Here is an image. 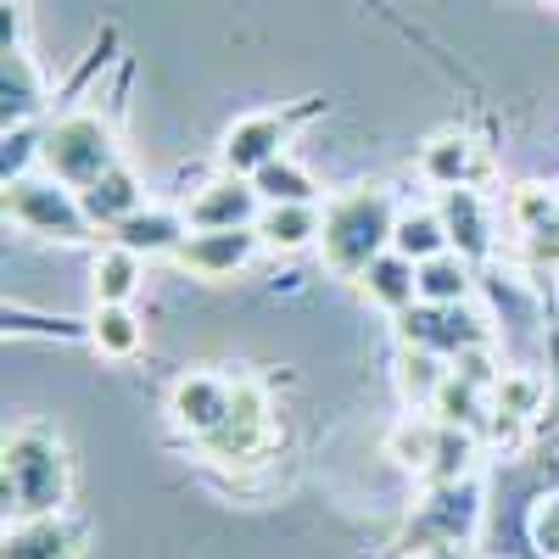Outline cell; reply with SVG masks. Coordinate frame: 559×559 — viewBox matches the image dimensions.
Segmentation results:
<instances>
[{"label":"cell","instance_id":"1","mask_svg":"<svg viewBox=\"0 0 559 559\" xmlns=\"http://www.w3.org/2000/svg\"><path fill=\"white\" fill-rule=\"evenodd\" d=\"M392 229H397V207L381 185H358L324 202V236L319 252L336 274L358 280L381 252H392Z\"/></svg>","mask_w":559,"mask_h":559},{"label":"cell","instance_id":"2","mask_svg":"<svg viewBox=\"0 0 559 559\" xmlns=\"http://www.w3.org/2000/svg\"><path fill=\"white\" fill-rule=\"evenodd\" d=\"M0 498H7V515H17V521L62 515L68 459H62V442L45 426H23L17 437H7V459H0Z\"/></svg>","mask_w":559,"mask_h":559},{"label":"cell","instance_id":"3","mask_svg":"<svg viewBox=\"0 0 559 559\" xmlns=\"http://www.w3.org/2000/svg\"><path fill=\"white\" fill-rule=\"evenodd\" d=\"M39 134H45L39 140V168L51 179H62V185H73V191H90L102 174H112L123 163L112 123L96 118V112H68Z\"/></svg>","mask_w":559,"mask_h":559},{"label":"cell","instance_id":"4","mask_svg":"<svg viewBox=\"0 0 559 559\" xmlns=\"http://www.w3.org/2000/svg\"><path fill=\"white\" fill-rule=\"evenodd\" d=\"M7 218L12 224H23L28 236H39V241H84L90 229V213H84V202H79V191L73 185H62V179H51V174H23V179H12L7 185Z\"/></svg>","mask_w":559,"mask_h":559},{"label":"cell","instance_id":"5","mask_svg":"<svg viewBox=\"0 0 559 559\" xmlns=\"http://www.w3.org/2000/svg\"><path fill=\"white\" fill-rule=\"evenodd\" d=\"M397 336H403V347L459 358V353H471V347H487V319H476L464 302H459V308L419 302V308L397 313Z\"/></svg>","mask_w":559,"mask_h":559},{"label":"cell","instance_id":"6","mask_svg":"<svg viewBox=\"0 0 559 559\" xmlns=\"http://www.w3.org/2000/svg\"><path fill=\"white\" fill-rule=\"evenodd\" d=\"M286 140H292V118L286 112H252V118L224 129L218 163H224V174H247L252 179L263 163L286 157Z\"/></svg>","mask_w":559,"mask_h":559},{"label":"cell","instance_id":"7","mask_svg":"<svg viewBox=\"0 0 559 559\" xmlns=\"http://www.w3.org/2000/svg\"><path fill=\"white\" fill-rule=\"evenodd\" d=\"M263 213V197L258 185L247 174H218L207 179L202 191L191 197V207H185V218H191V229H252Z\"/></svg>","mask_w":559,"mask_h":559},{"label":"cell","instance_id":"8","mask_svg":"<svg viewBox=\"0 0 559 559\" xmlns=\"http://www.w3.org/2000/svg\"><path fill=\"white\" fill-rule=\"evenodd\" d=\"M258 229H191L185 247L174 252L179 269H191L202 280H224V274H241L258 258Z\"/></svg>","mask_w":559,"mask_h":559},{"label":"cell","instance_id":"9","mask_svg":"<svg viewBox=\"0 0 559 559\" xmlns=\"http://www.w3.org/2000/svg\"><path fill=\"white\" fill-rule=\"evenodd\" d=\"M269 437V414H263V392L258 386H236V403H229L224 414V426L213 437H202V448L224 464H236V459H252Z\"/></svg>","mask_w":559,"mask_h":559},{"label":"cell","instance_id":"10","mask_svg":"<svg viewBox=\"0 0 559 559\" xmlns=\"http://www.w3.org/2000/svg\"><path fill=\"white\" fill-rule=\"evenodd\" d=\"M229 403H236V386L218 381V376H185L168 397V414H174V426L179 431H191V437H213L224 426V414Z\"/></svg>","mask_w":559,"mask_h":559},{"label":"cell","instance_id":"11","mask_svg":"<svg viewBox=\"0 0 559 559\" xmlns=\"http://www.w3.org/2000/svg\"><path fill=\"white\" fill-rule=\"evenodd\" d=\"M442 229H448V252H459L464 263H481L492 252V218L487 202L476 197V185H459V191H442Z\"/></svg>","mask_w":559,"mask_h":559},{"label":"cell","instance_id":"12","mask_svg":"<svg viewBox=\"0 0 559 559\" xmlns=\"http://www.w3.org/2000/svg\"><path fill=\"white\" fill-rule=\"evenodd\" d=\"M84 548V526L68 521V515H34V521H17L7 532V554L0 559H79Z\"/></svg>","mask_w":559,"mask_h":559},{"label":"cell","instance_id":"13","mask_svg":"<svg viewBox=\"0 0 559 559\" xmlns=\"http://www.w3.org/2000/svg\"><path fill=\"white\" fill-rule=\"evenodd\" d=\"M185 236H191V218L185 213H168V207H140L129 213L118 229H112V241L140 252V258H163V252H179Z\"/></svg>","mask_w":559,"mask_h":559},{"label":"cell","instance_id":"14","mask_svg":"<svg viewBox=\"0 0 559 559\" xmlns=\"http://www.w3.org/2000/svg\"><path fill=\"white\" fill-rule=\"evenodd\" d=\"M419 174H426L431 185H442V191H459V185H476L487 179V157L476 140L464 134H437L426 152H419Z\"/></svg>","mask_w":559,"mask_h":559},{"label":"cell","instance_id":"15","mask_svg":"<svg viewBox=\"0 0 559 559\" xmlns=\"http://www.w3.org/2000/svg\"><path fill=\"white\" fill-rule=\"evenodd\" d=\"M358 292L386 313H408L419 302V263H408L403 252H381L358 274Z\"/></svg>","mask_w":559,"mask_h":559},{"label":"cell","instance_id":"16","mask_svg":"<svg viewBox=\"0 0 559 559\" xmlns=\"http://www.w3.org/2000/svg\"><path fill=\"white\" fill-rule=\"evenodd\" d=\"M79 202H84V213H90V224L96 229H112L129 218V213H140L146 207V191H140V179H134V168H112V174H102L96 185H90V191H79Z\"/></svg>","mask_w":559,"mask_h":559},{"label":"cell","instance_id":"17","mask_svg":"<svg viewBox=\"0 0 559 559\" xmlns=\"http://www.w3.org/2000/svg\"><path fill=\"white\" fill-rule=\"evenodd\" d=\"M258 241L269 252H302L324 236V207L319 202H292V207H263L258 213Z\"/></svg>","mask_w":559,"mask_h":559},{"label":"cell","instance_id":"18","mask_svg":"<svg viewBox=\"0 0 559 559\" xmlns=\"http://www.w3.org/2000/svg\"><path fill=\"white\" fill-rule=\"evenodd\" d=\"M90 286H96V302H134V292L146 286V258L112 241V247H102V252H96Z\"/></svg>","mask_w":559,"mask_h":559},{"label":"cell","instance_id":"19","mask_svg":"<svg viewBox=\"0 0 559 559\" xmlns=\"http://www.w3.org/2000/svg\"><path fill=\"white\" fill-rule=\"evenodd\" d=\"M140 313L129 302H96V313H90V342H96L102 358H134L140 353Z\"/></svg>","mask_w":559,"mask_h":559},{"label":"cell","instance_id":"20","mask_svg":"<svg viewBox=\"0 0 559 559\" xmlns=\"http://www.w3.org/2000/svg\"><path fill=\"white\" fill-rule=\"evenodd\" d=\"M471 263H464L459 252H442L431 263H419V302H431V308H459V302H471Z\"/></svg>","mask_w":559,"mask_h":559},{"label":"cell","instance_id":"21","mask_svg":"<svg viewBox=\"0 0 559 559\" xmlns=\"http://www.w3.org/2000/svg\"><path fill=\"white\" fill-rule=\"evenodd\" d=\"M252 185H258V197H263V207H292V202H319V185H313V174H308L302 163H292V157H274V163H263V168L252 174Z\"/></svg>","mask_w":559,"mask_h":559},{"label":"cell","instance_id":"22","mask_svg":"<svg viewBox=\"0 0 559 559\" xmlns=\"http://www.w3.org/2000/svg\"><path fill=\"white\" fill-rule=\"evenodd\" d=\"M392 252H403L408 263H431L448 252V229H442V213L437 207H419V213H397V229H392Z\"/></svg>","mask_w":559,"mask_h":559},{"label":"cell","instance_id":"23","mask_svg":"<svg viewBox=\"0 0 559 559\" xmlns=\"http://www.w3.org/2000/svg\"><path fill=\"white\" fill-rule=\"evenodd\" d=\"M431 419H437V426H459V431H471L476 419H481V386L459 381L453 369H448V381H442V386H437V397H431Z\"/></svg>","mask_w":559,"mask_h":559},{"label":"cell","instance_id":"24","mask_svg":"<svg viewBox=\"0 0 559 559\" xmlns=\"http://www.w3.org/2000/svg\"><path fill=\"white\" fill-rule=\"evenodd\" d=\"M471 459H476V442H471V431H459V426H442L437 431V453H431V481L437 487H453V481H464L471 476Z\"/></svg>","mask_w":559,"mask_h":559},{"label":"cell","instance_id":"25","mask_svg":"<svg viewBox=\"0 0 559 559\" xmlns=\"http://www.w3.org/2000/svg\"><path fill=\"white\" fill-rule=\"evenodd\" d=\"M0 102H7V129L39 102V84H34L28 51H7V68H0Z\"/></svg>","mask_w":559,"mask_h":559},{"label":"cell","instance_id":"26","mask_svg":"<svg viewBox=\"0 0 559 559\" xmlns=\"http://www.w3.org/2000/svg\"><path fill=\"white\" fill-rule=\"evenodd\" d=\"M397 381H403V392H408V397H419V403H431V397H437V386L448 381V369L437 364V353H419V347H403V358H397Z\"/></svg>","mask_w":559,"mask_h":559},{"label":"cell","instance_id":"27","mask_svg":"<svg viewBox=\"0 0 559 559\" xmlns=\"http://www.w3.org/2000/svg\"><path fill=\"white\" fill-rule=\"evenodd\" d=\"M492 403H498L503 419H532L543 408V381L537 376H503L492 386Z\"/></svg>","mask_w":559,"mask_h":559},{"label":"cell","instance_id":"28","mask_svg":"<svg viewBox=\"0 0 559 559\" xmlns=\"http://www.w3.org/2000/svg\"><path fill=\"white\" fill-rule=\"evenodd\" d=\"M437 419H408V426H397V437H392V453H397V464H408V471H431V453H437Z\"/></svg>","mask_w":559,"mask_h":559},{"label":"cell","instance_id":"29","mask_svg":"<svg viewBox=\"0 0 559 559\" xmlns=\"http://www.w3.org/2000/svg\"><path fill=\"white\" fill-rule=\"evenodd\" d=\"M39 140L45 134H34V129H7V163H0V168H7V185L23 179L28 163H39Z\"/></svg>","mask_w":559,"mask_h":559},{"label":"cell","instance_id":"30","mask_svg":"<svg viewBox=\"0 0 559 559\" xmlns=\"http://www.w3.org/2000/svg\"><path fill=\"white\" fill-rule=\"evenodd\" d=\"M515 218H521L526 229H548V218H554V197L543 191V185H521V191H515Z\"/></svg>","mask_w":559,"mask_h":559},{"label":"cell","instance_id":"31","mask_svg":"<svg viewBox=\"0 0 559 559\" xmlns=\"http://www.w3.org/2000/svg\"><path fill=\"white\" fill-rule=\"evenodd\" d=\"M453 376H459V381H471V386H481V392H492V386L503 381L498 369H492V358H487V347L459 353V358H453Z\"/></svg>","mask_w":559,"mask_h":559},{"label":"cell","instance_id":"32","mask_svg":"<svg viewBox=\"0 0 559 559\" xmlns=\"http://www.w3.org/2000/svg\"><path fill=\"white\" fill-rule=\"evenodd\" d=\"M532 543H537V554L559 559V498H543V509L532 515Z\"/></svg>","mask_w":559,"mask_h":559},{"label":"cell","instance_id":"33","mask_svg":"<svg viewBox=\"0 0 559 559\" xmlns=\"http://www.w3.org/2000/svg\"><path fill=\"white\" fill-rule=\"evenodd\" d=\"M0 12H7V17H0V39H7V51H23V7L7 0Z\"/></svg>","mask_w":559,"mask_h":559},{"label":"cell","instance_id":"34","mask_svg":"<svg viewBox=\"0 0 559 559\" xmlns=\"http://www.w3.org/2000/svg\"><path fill=\"white\" fill-rule=\"evenodd\" d=\"M414 559H471V548L464 543H437V548H419Z\"/></svg>","mask_w":559,"mask_h":559}]
</instances>
